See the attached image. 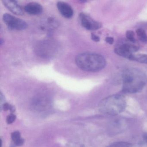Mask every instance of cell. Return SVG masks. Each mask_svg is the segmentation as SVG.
Listing matches in <instances>:
<instances>
[{"mask_svg":"<svg viewBox=\"0 0 147 147\" xmlns=\"http://www.w3.org/2000/svg\"><path fill=\"white\" fill-rule=\"evenodd\" d=\"M77 67L83 71L95 72L100 71L106 66L105 57L97 53L84 52L79 54L76 57Z\"/></svg>","mask_w":147,"mask_h":147,"instance_id":"6da1fadb","label":"cell"},{"mask_svg":"<svg viewBox=\"0 0 147 147\" xmlns=\"http://www.w3.org/2000/svg\"><path fill=\"white\" fill-rule=\"evenodd\" d=\"M147 78L136 69H127L122 73V90L127 93H136L141 92L145 85Z\"/></svg>","mask_w":147,"mask_h":147,"instance_id":"7a4b0ae2","label":"cell"},{"mask_svg":"<svg viewBox=\"0 0 147 147\" xmlns=\"http://www.w3.org/2000/svg\"><path fill=\"white\" fill-rule=\"evenodd\" d=\"M126 106L125 98L122 94H115L101 100L99 104L98 109L105 115L115 116L123 112Z\"/></svg>","mask_w":147,"mask_h":147,"instance_id":"3957f363","label":"cell"},{"mask_svg":"<svg viewBox=\"0 0 147 147\" xmlns=\"http://www.w3.org/2000/svg\"><path fill=\"white\" fill-rule=\"evenodd\" d=\"M3 20L11 30H23L27 27V24L24 20L16 18L9 13H5L3 15Z\"/></svg>","mask_w":147,"mask_h":147,"instance_id":"277c9868","label":"cell"},{"mask_svg":"<svg viewBox=\"0 0 147 147\" xmlns=\"http://www.w3.org/2000/svg\"><path fill=\"white\" fill-rule=\"evenodd\" d=\"M139 48L134 45L129 43H124L119 45L114 50L116 54L129 59L135 52L138 51Z\"/></svg>","mask_w":147,"mask_h":147,"instance_id":"5b68a950","label":"cell"},{"mask_svg":"<svg viewBox=\"0 0 147 147\" xmlns=\"http://www.w3.org/2000/svg\"><path fill=\"white\" fill-rule=\"evenodd\" d=\"M79 19L82 27L88 30H96L101 27L100 23L93 19L89 15L84 13H81L79 14Z\"/></svg>","mask_w":147,"mask_h":147,"instance_id":"8992f818","label":"cell"},{"mask_svg":"<svg viewBox=\"0 0 147 147\" xmlns=\"http://www.w3.org/2000/svg\"><path fill=\"white\" fill-rule=\"evenodd\" d=\"M2 2L6 7L13 14L18 16H22L24 14L23 9L17 1L11 0H4Z\"/></svg>","mask_w":147,"mask_h":147,"instance_id":"52a82bcc","label":"cell"},{"mask_svg":"<svg viewBox=\"0 0 147 147\" xmlns=\"http://www.w3.org/2000/svg\"><path fill=\"white\" fill-rule=\"evenodd\" d=\"M57 9L62 15L66 18L70 19L74 14V10L70 5L63 1H59L57 4Z\"/></svg>","mask_w":147,"mask_h":147,"instance_id":"ba28073f","label":"cell"},{"mask_svg":"<svg viewBox=\"0 0 147 147\" xmlns=\"http://www.w3.org/2000/svg\"><path fill=\"white\" fill-rule=\"evenodd\" d=\"M26 12L32 15H39L43 11V7L39 3L36 2H30L25 6Z\"/></svg>","mask_w":147,"mask_h":147,"instance_id":"9c48e42d","label":"cell"},{"mask_svg":"<svg viewBox=\"0 0 147 147\" xmlns=\"http://www.w3.org/2000/svg\"><path fill=\"white\" fill-rule=\"evenodd\" d=\"M11 138L15 145L17 146H21L24 142V138L21 137L20 132L19 131H15L11 134Z\"/></svg>","mask_w":147,"mask_h":147,"instance_id":"30bf717a","label":"cell"},{"mask_svg":"<svg viewBox=\"0 0 147 147\" xmlns=\"http://www.w3.org/2000/svg\"><path fill=\"white\" fill-rule=\"evenodd\" d=\"M130 60L138 62L140 63L147 64V54H133L131 57Z\"/></svg>","mask_w":147,"mask_h":147,"instance_id":"8fae6325","label":"cell"},{"mask_svg":"<svg viewBox=\"0 0 147 147\" xmlns=\"http://www.w3.org/2000/svg\"><path fill=\"white\" fill-rule=\"evenodd\" d=\"M137 35L140 41L144 43H147V35L144 30L138 29L136 31Z\"/></svg>","mask_w":147,"mask_h":147,"instance_id":"7c38bea8","label":"cell"},{"mask_svg":"<svg viewBox=\"0 0 147 147\" xmlns=\"http://www.w3.org/2000/svg\"><path fill=\"white\" fill-rule=\"evenodd\" d=\"M109 147H133V146L127 142H118L112 144Z\"/></svg>","mask_w":147,"mask_h":147,"instance_id":"4fadbf2b","label":"cell"},{"mask_svg":"<svg viewBox=\"0 0 147 147\" xmlns=\"http://www.w3.org/2000/svg\"><path fill=\"white\" fill-rule=\"evenodd\" d=\"M126 37L127 39L132 43L136 42L135 38V33L133 31L128 30L126 32Z\"/></svg>","mask_w":147,"mask_h":147,"instance_id":"5bb4252c","label":"cell"},{"mask_svg":"<svg viewBox=\"0 0 147 147\" xmlns=\"http://www.w3.org/2000/svg\"><path fill=\"white\" fill-rule=\"evenodd\" d=\"M1 111L3 110L4 111H7L9 110L11 113H13L15 111V108L13 106L8 104V103H5L2 106V107L1 108Z\"/></svg>","mask_w":147,"mask_h":147,"instance_id":"9a60e30c","label":"cell"},{"mask_svg":"<svg viewBox=\"0 0 147 147\" xmlns=\"http://www.w3.org/2000/svg\"><path fill=\"white\" fill-rule=\"evenodd\" d=\"M16 119V116L15 114L13 113H11L10 115H8L7 117L6 121L7 123L10 124L12 123Z\"/></svg>","mask_w":147,"mask_h":147,"instance_id":"2e32d148","label":"cell"},{"mask_svg":"<svg viewBox=\"0 0 147 147\" xmlns=\"http://www.w3.org/2000/svg\"><path fill=\"white\" fill-rule=\"evenodd\" d=\"M105 41L107 43L112 45L114 42V38L111 37H107L105 38Z\"/></svg>","mask_w":147,"mask_h":147,"instance_id":"e0dca14e","label":"cell"},{"mask_svg":"<svg viewBox=\"0 0 147 147\" xmlns=\"http://www.w3.org/2000/svg\"><path fill=\"white\" fill-rule=\"evenodd\" d=\"M91 38L93 41L95 42H98L100 41V38L94 33H92L91 34Z\"/></svg>","mask_w":147,"mask_h":147,"instance_id":"ac0fdd59","label":"cell"},{"mask_svg":"<svg viewBox=\"0 0 147 147\" xmlns=\"http://www.w3.org/2000/svg\"><path fill=\"white\" fill-rule=\"evenodd\" d=\"M1 101V108L4 105V104L6 103L5 97L1 92V101Z\"/></svg>","mask_w":147,"mask_h":147,"instance_id":"d6986e66","label":"cell"},{"mask_svg":"<svg viewBox=\"0 0 147 147\" xmlns=\"http://www.w3.org/2000/svg\"><path fill=\"white\" fill-rule=\"evenodd\" d=\"M137 147H147V142L146 141L140 143Z\"/></svg>","mask_w":147,"mask_h":147,"instance_id":"ffe728a7","label":"cell"},{"mask_svg":"<svg viewBox=\"0 0 147 147\" xmlns=\"http://www.w3.org/2000/svg\"><path fill=\"white\" fill-rule=\"evenodd\" d=\"M73 147H85L83 146V144H81V145H79V144H77V145H75L74 146H73Z\"/></svg>","mask_w":147,"mask_h":147,"instance_id":"44dd1931","label":"cell"},{"mask_svg":"<svg viewBox=\"0 0 147 147\" xmlns=\"http://www.w3.org/2000/svg\"><path fill=\"white\" fill-rule=\"evenodd\" d=\"M144 141H146L147 142V135L145 136V140H144Z\"/></svg>","mask_w":147,"mask_h":147,"instance_id":"7402d4cb","label":"cell"},{"mask_svg":"<svg viewBox=\"0 0 147 147\" xmlns=\"http://www.w3.org/2000/svg\"></svg>","mask_w":147,"mask_h":147,"instance_id":"603a6c76","label":"cell"}]
</instances>
